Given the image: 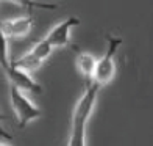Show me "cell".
Segmentation results:
<instances>
[{"label":"cell","mask_w":153,"mask_h":146,"mask_svg":"<svg viewBox=\"0 0 153 146\" xmlns=\"http://www.w3.org/2000/svg\"><path fill=\"white\" fill-rule=\"evenodd\" d=\"M100 87L97 83H88L85 93L75 104L72 113V127L67 140V146H86V126L92 116Z\"/></svg>","instance_id":"6da1fadb"},{"label":"cell","mask_w":153,"mask_h":146,"mask_svg":"<svg viewBox=\"0 0 153 146\" xmlns=\"http://www.w3.org/2000/svg\"><path fill=\"white\" fill-rule=\"evenodd\" d=\"M10 99H11L13 112H14L17 120V126L20 129H24L27 124L42 118V110L33 101H30L24 94V91H20L14 85H10Z\"/></svg>","instance_id":"7a4b0ae2"},{"label":"cell","mask_w":153,"mask_h":146,"mask_svg":"<svg viewBox=\"0 0 153 146\" xmlns=\"http://www.w3.org/2000/svg\"><path fill=\"white\" fill-rule=\"evenodd\" d=\"M123 43L122 38H117V36H111L108 35V49L105 55L97 61V66H95V72H94V79L92 82L97 83L100 88L108 85V83L114 79L116 71H117V66H116V53H117V49L119 46Z\"/></svg>","instance_id":"3957f363"},{"label":"cell","mask_w":153,"mask_h":146,"mask_svg":"<svg viewBox=\"0 0 153 146\" xmlns=\"http://www.w3.org/2000/svg\"><path fill=\"white\" fill-rule=\"evenodd\" d=\"M5 74L10 80V85H14L16 88L20 90V91H28V93L36 94V96H41L44 93L42 85L34 80L30 75V72L24 71V69H19L14 65H13Z\"/></svg>","instance_id":"277c9868"},{"label":"cell","mask_w":153,"mask_h":146,"mask_svg":"<svg viewBox=\"0 0 153 146\" xmlns=\"http://www.w3.org/2000/svg\"><path fill=\"white\" fill-rule=\"evenodd\" d=\"M80 24V19H76L75 16H69L67 19L61 20L59 24H56L53 29L47 33V43L50 44L53 49L56 47H64L69 41H71V30L74 27Z\"/></svg>","instance_id":"5b68a950"},{"label":"cell","mask_w":153,"mask_h":146,"mask_svg":"<svg viewBox=\"0 0 153 146\" xmlns=\"http://www.w3.org/2000/svg\"><path fill=\"white\" fill-rule=\"evenodd\" d=\"M0 24H2V29L8 38H24L31 32L34 20L31 16H20L3 20Z\"/></svg>","instance_id":"8992f818"},{"label":"cell","mask_w":153,"mask_h":146,"mask_svg":"<svg viewBox=\"0 0 153 146\" xmlns=\"http://www.w3.org/2000/svg\"><path fill=\"white\" fill-rule=\"evenodd\" d=\"M97 61L95 57L89 52H80L76 55V68H78L80 74L85 77V80L88 83H92V79H94V72H95V66H97Z\"/></svg>","instance_id":"52a82bcc"},{"label":"cell","mask_w":153,"mask_h":146,"mask_svg":"<svg viewBox=\"0 0 153 146\" xmlns=\"http://www.w3.org/2000/svg\"><path fill=\"white\" fill-rule=\"evenodd\" d=\"M13 66V61L10 60L8 53V36L5 35L2 24H0V68L3 69V72H6Z\"/></svg>","instance_id":"ba28073f"},{"label":"cell","mask_w":153,"mask_h":146,"mask_svg":"<svg viewBox=\"0 0 153 146\" xmlns=\"http://www.w3.org/2000/svg\"><path fill=\"white\" fill-rule=\"evenodd\" d=\"M13 65H14L16 68H19V69H24V71L30 72V71H34V69L42 66V61H39L36 57H33L30 52H27V53L22 55V57H19L17 60L13 61Z\"/></svg>","instance_id":"9c48e42d"},{"label":"cell","mask_w":153,"mask_h":146,"mask_svg":"<svg viewBox=\"0 0 153 146\" xmlns=\"http://www.w3.org/2000/svg\"><path fill=\"white\" fill-rule=\"evenodd\" d=\"M52 50H53V47L50 46L47 43V39L44 38V39H39V41H36V43H34V46L30 49V53L33 55V57H36L39 61H44L50 57V53H52Z\"/></svg>","instance_id":"30bf717a"},{"label":"cell","mask_w":153,"mask_h":146,"mask_svg":"<svg viewBox=\"0 0 153 146\" xmlns=\"http://www.w3.org/2000/svg\"><path fill=\"white\" fill-rule=\"evenodd\" d=\"M5 120V115H2L0 113V137L2 138H6V140H11V134H8L3 127H2V121Z\"/></svg>","instance_id":"8fae6325"},{"label":"cell","mask_w":153,"mask_h":146,"mask_svg":"<svg viewBox=\"0 0 153 146\" xmlns=\"http://www.w3.org/2000/svg\"><path fill=\"white\" fill-rule=\"evenodd\" d=\"M0 146H6V144H3V143H0Z\"/></svg>","instance_id":"7c38bea8"}]
</instances>
